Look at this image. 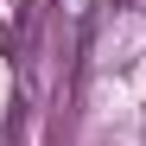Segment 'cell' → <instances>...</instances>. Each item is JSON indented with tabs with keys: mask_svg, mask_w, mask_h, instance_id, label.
Here are the masks:
<instances>
[{
	"mask_svg": "<svg viewBox=\"0 0 146 146\" xmlns=\"http://www.w3.org/2000/svg\"><path fill=\"white\" fill-rule=\"evenodd\" d=\"M127 7H140V13H146V0H127Z\"/></svg>",
	"mask_w": 146,
	"mask_h": 146,
	"instance_id": "cell-1",
	"label": "cell"
}]
</instances>
